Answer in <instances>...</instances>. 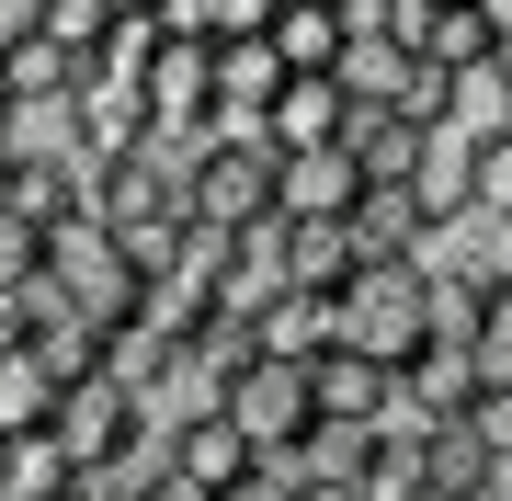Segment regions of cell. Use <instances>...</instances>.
<instances>
[{
    "label": "cell",
    "mask_w": 512,
    "mask_h": 501,
    "mask_svg": "<svg viewBox=\"0 0 512 501\" xmlns=\"http://www.w3.org/2000/svg\"><path fill=\"white\" fill-rule=\"evenodd\" d=\"M69 80H80V57L46 46L35 23H12V35H0V92H12L23 114H35V103H69Z\"/></svg>",
    "instance_id": "cell-17"
},
{
    "label": "cell",
    "mask_w": 512,
    "mask_h": 501,
    "mask_svg": "<svg viewBox=\"0 0 512 501\" xmlns=\"http://www.w3.org/2000/svg\"><path fill=\"white\" fill-rule=\"evenodd\" d=\"M421 479H433V501H467V490H490V445H478L467 422H433V433H421Z\"/></svg>",
    "instance_id": "cell-20"
},
{
    "label": "cell",
    "mask_w": 512,
    "mask_h": 501,
    "mask_svg": "<svg viewBox=\"0 0 512 501\" xmlns=\"http://www.w3.org/2000/svg\"><path fill=\"white\" fill-rule=\"evenodd\" d=\"M23 23H35L46 46H69V57H92L114 12H103V0H23Z\"/></svg>",
    "instance_id": "cell-23"
},
{
    "label": "cell",
    "mask_w": 512,
    "mask_h": 501,
    "mask_svg": "<svg viewBox=\"0 0 512 501\" xmlns=\"http://www.w3.org/2000/svg\"><path fill=\"white\" fill-rule=\"evenodd\" d=\"M353 228H285V297H342L353 285Z\"/></svg>",
    "instance_id": "cell-19"
},
{
    "label": "cell",
    "mask_w": 512,
    "mask_h": 501,
    "mask_svg": "<svg viewBox=\"0 0 512 501\" xmlns=\"http://www.w3.org/2000/svg\"><path fill=\"white\" fill-rule=\"evenodd\" d=\"M342 12H353V23H387V12H399V0H342Z\"/></svg>",
    "instance_id": "cell-32"
},
{
    "label": "cell",
    "mask_w": 512,
    "mask_h": 501,
    "mask_svg": "<svg viewBox=\"0 0 512 501\" xmlns=\"http://www.w3.org/2000/svg\"><path fill=\"white\" fill-rule=\"evenodd\" d=\"M205 23H217V46H251L274 35V0H205Z\"/></svg>",
    "instance_id": "cell-28"
},
{
    "label": "cell",
    "mask_w": 512,
    "mask_h": 501,
    "mask_svg": "<svg viewBox=\"0 0 512 501\" xmlns=\"http://www.w3.org/2000/svg\"><path fill=\"white\" fill-rule=\"evenodd\" d=\"M274 92H285V57L262 35L251 46H217V126L228 137H262V103H274Z\"/></svg>",
    "instance_id": "cell-15"
},
{
    "label": "cell",
    "mask_w": 512,
    "mask_h": 501,
    "mask_svg": "<svg viewBox=\"0 0 512 501\" xmlns=\"http://www.w3.org/2000/svg\"><path fill=\"white\" fill-rule=\"evenodd\" d=\"M478 23H490V35H501V46H512V0H478Z\"/></svg>",
    "instance_id": "cell-31"
},
{
    "label": "cell",
    "mask_w": 512,
    "mask_h": 501,
    "mask_svg": "<svg viewBox=\"0 0 512 501\" xmlns=\"http://www.w3.org/2000/svg\"><path fill=\"white\" fill-rule=\"evenodd\" d=\"M399 35H410V57H421V69H444V80H456V69H478V57H501V35L478 23V0H444V12H410Z\"/></svg>",
    "instance_id": "cell-16"
},
{
    "label": "cell",
    "mask_w": 512,
    "mask_h": 501,
    "mask_svg": "<svg viewBox=\"0 0 512 501\" xmlns=\"http://www.w3.org/2000/svg\"><path fill=\"white\" fill-rule=\"evenodd\" d=\"M217 422H228V433H239L251 456H285L296 433H308V365H274V353H251V365L228 376Z\"/></svg>",
    "instance_id": "cell-6"
},
{
    "label": "cell",
    "mask_w": 512,
    "mask_h": 501,
    "mask_svg": "<svg viewBox=\"0 0 512 501\" xmlns=\"http://www.w3.org/2000/svg\"><path fill=\"white\" fill-rule=\"evenodd\" d=\"M467 205H478L490 228H512V137H490V149L467 160Z\"/></svg>",
    "instance_id": "cell-24"
},
{
    "label": "cell",
    "mask_w": 512,
    "mask_h": 501,
    "mask_svg": "<svg viewBox=\"0 0 512 501\" xmlns=\"http://www.w3.org/2000/svg\"><path fill=\"white\" fill-rule=\"evenodd\" d=\"M35 274H46V240H35L23 217H0V297H23Z\"/></svg>",
    "instance_id": "cell-26"
},
{
    "label": "cell",
    "mask_w": 512,
    "mask_h": 501,
    "mask_svg": "<svg viewBox=\"0 0 512 501\" xmlns=\"http://www.w3.org/2000/svg\"><path fill=\"white\" fill-rule=\"evenodd\" d=\"M342 342V319H330V297H274L251 319V353H274V365H319V353Z\"/></svg>",
    "instance_id": "cell-18"
},
{
    "label": "cell",
    "mask_w": 512,
    "mask_h": 501,
    "mask_svg": "<svg viewBox=\"0 0 512 501\" xmlns=\"http://www.w3.org/2000/svg\"><path fill=\"white\" fill-rule=\"evenodd\" d=\"M467 433H478V445H490V467L512 456V376H490V388H478V410H467Z\"/></svg>",
    "instance_id": "cell-27"
},
{
    "label": "cell",
    "mask_w": 512,
    "mask_h": 501,
    "mask_svg": "<svg viewBox=\"0 0 512 501\" xmlns=\"http://www.w3.org/2000/svg\"><path fill=\"white\" fill-rule=\"evenodd\" d=\"M217 501H296V479H285V467H274V456H262V467H251V479H239V490H217Z\"/></svg>",
    "instance_id": "cell-29"
},
{
    "label": "cell",
    "mask_w": 512,
    "mask_h": 501,
    "mask_svg": "<svg viewBox=\"0 0 512 501\" xmlns=\"http://www.w3.org/2000/svg\"><path fill=\"white\" fill-rule=\"evenodd\" d=\"M285 57V80H330L342 69V46H353V12L342 0H274V35H262Z\"/></svg>",
    "instance_id": "cell-11"
},
{
    "label": "cell",
    "mask_w": 512,
    "mask_h": 501,
    "mask_svg": "<svg viewBox=\"0 0 512 501\" xmlns=\"http://www.w3.org/2000/svg\"><path fill=\"white\" fill-rule=\"evenodd\" d=\"M46 410H57V376L35 365V342H23V353H0V445L46 433Z\"/></svg>",
    "instance_id": "cell-22"
},
{
    "label": "cell",
    "mask_w": 512,
    "mask_h": 501,
    "mask_svg": "<svg viewBox=\"0 0 512 501\" xmlns=\"http://www.w3.org/2000/svg\"><path fill=\"white\" fill-rule=\"evenodd\" d=\"M490 376H501V365H490L478 342H421L410 365H399V410H387V422H410V433H433V422H467Z\"/></svg>",
    "instance_id": "cell-7"
},
{
    "label": "cell",
    "mask_w": 512,
    "mask_h": 501,
    "mask_svg": "<svg viewBox=\"0 0 512 501\" xmlns=\"http://www.w3.org/2000/svg\"><path fill=\"white\" fill-rule=\"evenodd\" d=\"M387 410H399V376H387V365H365V353H342V342H330L319 365H308V422L387 433Z\"/></svg>",
    "instance_id": "cell-9"
},
{
    "label": "cell",
    "mask_w": 512,
    "mask_h": 501,
    "mask_svg": "<svg viewBox=\"0 0 512 501\" xmlns=\"http://www.w3.org/2000/svg\"><path fill=\"white\" fill-rule=\"evenodd\" d=\"M137 501H205L194 479H171V467H137Z\"/></svg>",
    "instance_id": "cell-30"
},
{
    "label": "cell",
    "mask_w": 512,
    "mask_h": 501,
    "mask_svg": "<svg viewBox=\"0 0 512 501\" xmlns=\"http://www.w3.org/2000/svg\"><path fill=\"white\" fill-rule=\"evenodd\" d=\"M467 160H478L467 137H444V126L421 137V160H410V183H399L410 217H421V240H433V228H456V217H478V205H467Z\"/></svg>",
    "instance_id": "cell-12"
},
{
    "label": "cell",
    "mask_w": 512,
    "mask_h": 501,
    "mask_svg": "<svg viewBox=\"0 0 512 501\" xmlns=\"http://www.w3.org/2000/svg\"><path fill=\"white\" fill-rule=\"evenodd\" d=\"M330 319H342V353H365V365L399 376L433 342V274L421 262H353V285L330 297Z\"/></svg>",
    "instance_id": "cell-1"
},
{
    "label": "cell",
    "mask_w": 512,
    "mask_h": 501,
    "mask_svg": "<svg viewBox=\"0 0 512 501\" xmlns=\"http://www.w3.org/2000/svg\"><path fill=\"white\" fill-rule=\"evenodd\" d=\"M0 114H12V92H0Z\"/></svg>",
    "instance_id": "cell-34"
},
{
    "label": "cell",
    "mask_w": 512,
    "mask_h": 501,
    "mask_svg": "<svg viewBox=\"0 0 512 501\" xmlns=\"http://www.w3.org/2000/svg\"><path fill=\"white\" fill-rule=\"evenodd\" d=\"M183 217L194 228H262L274 217V149H262V137H205V149H183Z\"/></svg>",
    "instance_id": "cell-2"
},
{
    "label": "cell",
    "mask_w": 512,
    "mask_h": 501,
    "mask_svg": "<svg viewBox=\"0 0 512 501\" xmlns=\"http://www.w3.org/2000/svg\"><path fill=\"white\" fill-rule=\"evenodd\" d=\"M353 501H433V479H421V433H410V422L376 433V456H365V479H353Z\"/></svg>",
    "instance_id": "cell-21"
},
{
    "label": "cell",
    "mask_w": 512,
    "mask_h": 501,
    "mask_svg": "<svg viewBox=\"0 0 512 501\" xmlns=\"http://www.w3.org/2000/svg\"><path fill=\"white\" fill-rule=\"evenodd\" d=\"M46 445L69 467H126V445H148V410L114 388V376H80V388H57V410H46Z\"/></svg>",
    "instance_id": "cell-5"
},
{
    "label": "cell",
    "mask_w": 512,
    "mask_h": 501,
    "mask_svg": "<svg viewBox=\"0 0 512 501\" xmlns=\"http://www.w3.org/2000/svg\"><path fill=\"white\" fill-rule=\"evenodd\" d=\"M0 217H23L46 240V228H69L80 217V160L57 149V160H0Z\"/></svg>",
    "instance_id": "cell-13"
},
{
    "label": "cell",
    "mask_w": 512,
    "mask_h": 501,
    "mask_svg": "<svg viewBox=\"0 0 512 501\" xmlns=\"http://www.w3.org/2000/svg\"><path fill=\"white\" fill-rule=\"evenodd\" d=\"M353 205H365V171H353V149L274 160V217H285V228H342Z\"/></svg>",
    "instance_id": "cell-8"
},
{
    "label": "cell",
    "mask_w": 512,
    "mask_h": 501,
    "mask_svg": "<svg viewBox=\"0 0 512 501\" xmlns=\"http://www.w3.org/2000/svg\"><path fill=\"white\" fill-rule=\"evenodd\" d=\"M444 137H467V149L512 137V57H478V69L444 80Z\"/></svg>",
    "instance_id": "cell-14"
},
{
    "label": "cell",
    "mask_w": 512,
    "mask_h": 501,
    "mask_svg": "<svg viewBox=\"0 0 512 501\" xmlns=\"http://www.w3.org/2000/svg\"><path fill=\"white\" fill-rule=\"evenodd\" d=\"M342 126H353L342 80H285V92L262 103V149H274V160H308V149H342Z\"/></svg>",
    "instance_id": "cell-10"
},
{
    "label": "cell",
    "mask_w": 512,
    "mask_h": 501,
    "mask_svg": "<svg viewBox=\"0 0 512 501\" xmlns=\"http://www.w3.org/2000/svg\"><path fill=\"white\" fill-rule=\"evenodd\" d=\"M69 149H80V160H126V149H148V69L80 57V80H69Z\"/></svg>",
    "instance_id": "cell-4"
},
{
    "label": "cell",
    "mask_w": 512,
    "mask_h": 501,
    "mask_svg": "<svg viewBox=\"0 0 512 501\" xmlns=\"http://www.w3.org/2000/svg\"><path fill=\"white\" fill-rule=\"evenodd\" d=\"M478 353L512 376V274H490V285H478Z\"/></svg>",
    "instance_id": "cell-25"
},
{
    "label": "cell",
    "mask_w": 512,
    "mask_h": 501,
    "mask_svg": "<svg viewBox=\"0 0 512 501\" xmlns=\"http://www.w3.org/2000/svg\"><path fill=\"white\" fill-rule=\"evenodd\" d=\"M103 12H114V23H126V12H160V0H103Z\"/></svg>",
    "instance_id": "cell-33"
},
{
    "label": "cell",
    "mask_w": 512,
    "mask_h": 501,
    "mask_svg": "<svg viewBox=\"0 0 512 501\" xmlns=\"http://www.w3.org/2000/svg\"><path fill=\"white\" fill-rule=\"evenodd\" d=\"M46 285L69 297V319H92V331H114V319L137 308V262L103 240L92 217H69V228H46Z\"/></svg>",
    "instance_id": "cell-3"
}]
</instances>
